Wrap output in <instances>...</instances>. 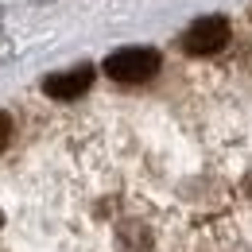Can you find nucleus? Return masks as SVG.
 <instances>
[{
    "instance_id": "nucleus-1",
    "label": "nucleus",
    "mask_w": 252,
    "mask_h": 252,
    "mask_svg": "<svg viewBox=\"0 0 252 252\" xmlns=\"http://www.w3.org/2000/svg\"><path fill=\"white\" fill-rule=\"evenodd\" d=\"M156 70H159V51H152V47H125L105 59V74L121 86H140V82L156 78Z\"/></svg>"
},
{
    "instance_id": "nucleus-2",
    "label": "nucleus",
    "mask_w": 252,
    "mask_h": 252,
    "mask_svg": "<svg viewBox=\"0 0 252 252\" xmlns=\"http://www.w3.org/2000/svg\"><path fill=\"white\" fill-rule=\"evenodd\" d=\"M229 43V20L225 16H202L179 35V47L187 55H218Z\"/></svg>"
},
{
    "instance_id": "nucleus-3",
    "label": "nucleus",
    "mask_w": 252,
    "mask_h": 252,
    "mask_svg": "<svg viewBox=\"0 0 252 252\" xmlns=\"http://www.w3.org/2000/svg\"><path fill=\"white\" fill-rule=\"evenodd\" d=\"M90 82H94V66H74V70H63V74H51L43 82V90L55 101H74L78 94L90 90Z\"/></svg>"
},
{
    "instance_id": "nucleus-4",
    "label": "nucleus",
    "mask_w": 252,
    "mask_h": 252,
    "mask_svg": "<svg viewBox=\"0 0 252 252\" xmlns=\"http://www.w3.org/2000/svg\"><path fill=\"white\" fill-rule=\"evenodd\" d=\"M8 140H12V121H8V113H0V152H4Z\"/></svg>"
},
{
    "instance_id": "nucleus-5",
    "label": "nucleus",
    "mask_w": 252,
    "mask_h": 252,
    "mask_svg": "<svg viewBox=\"0 0 252 252\" xmlns=\"http://www.w3.org/2000/svg\"><path fill=\"white\" fill-rule=\"evenodd\" d=\"M0 229H4V214H0Z\"/></svg>"
}]
</instances>
